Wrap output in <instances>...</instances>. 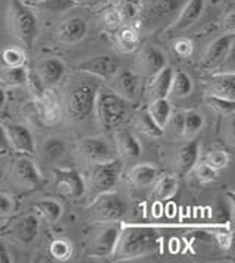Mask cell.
<instances>
[{
	"instance_id": "8d00e7d4",
	"label": "cell",
	"mask_w": 235,
	"mask_h": 263,
	"mask_svg": "<svg viewBox=\"0 0 235 263\" xmlns=\"http://www.w3.org/2000/svg\"><path fill=\"white\" fill-rule=\"evenodd\" d=\"M74 0H40L37 3H34V6L37 9L43 12H50V13H62V12L68 11L71 8H74Z\"/></svg>"
},
{
	"instance_id": "f6af8a7d",
	"label": "cell",
	"mask_w": 235,
	"mask_h": 263,
	"mask_svg": "<svg viewBox=\"0 0 235 263\" xmlns=\"http://www.w3.org/2000/svg\"><path fill=\"white\" fill-rule=\"evenodd\" d=\"M103 24H105V27L109 28V30H118L124 21H122V18H121V15H119V12L118 9H110V11H107L105 15H103Z\"/></svg>"
},
{
	"instance_id": "8fae6325",
	"label": "cell",
	"mask_w": 235,
	"mask_h": 263,
	"mask_svg": "<svg viewBox=\"0 0 235 263\" xmlns=\"http://www.w3.org/2000/svg\"><path fill=\"white\" fill-rule=\"evenodd\" d=\"M6 137L9 141V147L21 155L32 156L35 153V143L32 133L22 124H8L5 126Z\"/></svg>"
},
{
	"instance_id": "4dcf8cb0",
	"label": "cell",
	"mask_w": 235,
	"mask_h": 263,
	"mask_svg": "<svg viewBox=\"0 0 235 263\" xmlns=\"http://www.w3.org/2000/svg\"><path fill=\"white\" fill-rule=\"evenodd\" d=\"M192 91V80L188 74H185L184 71H173L171 81V88H169V95L175 99H182L187 96L191 95Z\"/></svg>"
},
{
	"instance_id": "4316f807",
	"label": "cell",
	"mask_w": 235,
	"mask_h": 263,
	"mask_svg": "<svg viewBox=\"0 0 235 263\" xmlns=\"http://www.w3.org/2000/svg\"><path fill=\"white\" fill-rule=\"evenodd\" d=\"M66 155V143L61 137H49L40 146V156L46 162H59Z\"/></svg>"
},
{
	"instance_id": "f5cc1de1",
	"label": "cell",
	"mask_w": 235,
	"mask_h": 263,
	"mask_svg": "<svg viewBox=\"0 0 235 263\" xmlns=\"http://www.w3.org/2000/svg\"><path fill=\"white\" fill-rule=\"evenodd\" d=\"M225 22H226V25L229 27V30H232V28H234V12L232 11L229 12V15L225 18Z\"/></svg>"
},
{
	"instance_id": "f35d334b",
	"label": "cell",
	"mask_w": 235,
	"mask_h": 263,
	"mask_svg": "<svg viewBox=\"0 0 235 263\" xmlns=\"http://www.w3.org/2000/svg\"><path fill=\"white\" fill-rule=\"evenodd\" d=\"M204 163H207L209 166H212L216 171L224 169L229 165V155L225 150H210L206 155Z\"/></svg>"
},
{
	"instance_id": "44dd1931",
	"label": "cell",
	"mask_w": 235,
	"mask_h": 263,
	"mask_svg": "<svg viewBox=\"0 0 235 263\" xmlns=\"http://www.w3.org/2000/svg\"><path fill=\"white\" fill-rule=\"evenodd\" d=\"M204 9V0H188L185 3V6L181 9V13L178 16V20L175 24L171 25V30L173 31H182L190 28L195 22L199 21V18L202 16Z\"/></svg>"
},
{
	"instance_id": "7dc6e473",
	"label": "cell",
	"mask_w": 235,
	"mask_h": 263,
	"mask_svg": "<svg viewBox=\"0 0 235 263\" xmlns=\"http://www.w3.org/2000/svg\"><path fill=\"white\" fill-rule=\"evenodd\" d=\"M13 211V201L9 196L6 194H0V218L6 216Z\"/></svg>"
},
{
	"instance_id": "7bdbcfd3",
	"label": "cell",
	"mask_w": 235,
	"mask_h": 263,
	"mask_svg": "<svg viewBox=\"0 0 235 263\" xmlns=\"http://www.w3.org/2000/svg\"><path fill=\"white\" fill-rule=\"evenodd\" d=\"M173 52L177 53L180 58H190L194 52V44L190 39L181 37L173 43Z\"/></svg>"
},
{
	"instance_id": "d590c367",
	"label": "cell",
	"mask_w": 235,
	"mask_h": 263,
	"mask_svg": "<svg viewBox=\"0 0 235 263\" xmlns=\"http://www.w3.org/2000/svg\"><path fill=\"white\" fill-rule=\"evenodd\" d=\"M49 253L54 260L65 262L72 256V242L68 241L66 238H57L50 244Z\"/></svg>"
},
{
	"instance_id": "3957f363",
	"label": "cell",
	"mask_w": 235,
	"mask_h": 263,
	"mask_svg": "<svg viewBox=\"0 0 235 263\" xmlns=\"http://www.w3.org/2000/svg\"><path fill=\"white\" fill-rule=\"evenodd\" d=\"M8 22L13 37L18 39L27 49H31L38 34V22L35 13L21 0H11Z\"/></svg>"
},
{
	"instance_id": "db71d44e",
	"label": "cell",
	"mask_w": 235,
	"mask_h": 263,
	"mask_svg": "<svg viewBox=\"0 0 235 263\" xmlns=\"http://www.w3.org/2000/svg\"><path fill=\"white\" fill-rule=\"evenodd\" d=\"M75 3H78V2H93V0H74Z\"/></svg>"
},
{
	"instance_id": "ee69618b",
	"label": "cell",
	"mask_w": 235,
	"mask_h": 263,
	"mask_svg": "<svg viewBox=\"0 0 235 263\" xmlns=\"http://www.w3.org/2000/svg\"><path fill=\"white\" fill-rule=\"evenodd\" d=\"M27 85L31 88L32 95L35 96L37 99H40L43 91L46 90V85L43 84V81L40 80V77L37 72H30L28 71V80H27Z\"/></svg>"
},
{
	"instance_id": "9c48e42d",
	"label": "cell",
	"mask_w": 235,
	"mask_h": 263,
	"mask_svg": "<svg viewBox=\"0 0 235 263\" xmlns=\"http://www.w3.org/2000/svg\"><path fill=\"white\" fill-rule=\"evenodd\" d=\"M235 42V34L229 31L228 34H224L218 39H214L206 49L203 56V66L207 69H213L218 68L219 65L226 61V58L229 56V53L232 50V46Z\"/></svg>"
},
{
	"instance_id": "52a82bcc",
	"label": "cell",
	"mask_w": 235,
	"mask_h": 263,
	"mask_svg": "<svg viewBox=\"0 0 235 263\" xmlns=\"http://www.w3.org/2000/svg\"><path fill=\"white\" fill-rule=\"evenodd\" d=\"M180 6V0H147L140 6V21L144 28H156L171 20Z\"/></svg>"
},
{
	"instance_id": "d6a6232c",
	"label": "cell",
	"mask_w": 235,
	"mask_h": 263,
	"mask_svg": "<svg viewBox=\"0 0 235 263\" xmlns=\"http://www.w3.org/2000/svg\"><path fill=\"white\" fill-rule=\"evenodd\" d=\"M147 110H149L150 116L153 118V121L161 126L162 129H165V126L168 124V119L172 114V106L171 102L168 100V97L151 100Z\"/></svg>"
},
{
	"instance_id": "1f68e13d",
	"label": "cell",
	"mask_w": 235,
	"mask_h": 263,
	"mask_svg": "<svg viewBox=\"0 0 235 263\" xmlns=\"http://www.w3.org/2000/svg\"><path fill=\"white\" fill-rule=\"evenodd\" d=\"M204 126V116L197 110H185L182 115V137L192 138Z\"/></svg>"
},
{
	"instance_id": "603a6c76",
	"label": "cell",
	"mask_w": 235,
	"mask_h": 263,
	"mask_svg": "<svg viewBox=\"0 0 235 263\" xmlns=\"http://www.w3.org/2000/svg\"><path fill=\"white\" fill-rule=\"evenodd\" d=\"M38 218L35 215H27L12 227V235L22 244H31L38 235Z\"/></svg>"
},
{
	"instance_id": "8992f818",
	"label": "cell",
	"mask_w": 235,
	"mask_h": 263,
	"mask_svg": "<svg viewBox=\"0 0 235 263\" xmlns=\"http://www.w3.org/2000/svg\"><path fill=\"white\" fill-rule=\"evenodd\" d=\"M99 87L94 84L76 85L68 96V114L74 121H84L94 112Z\"/></svg>"
},
{
	"instance_id": "7a4b0ae2",
	"label": "cell",
	"mask_w": 235,
	"mask_h": 263,
	"mask_svg": "<svg viewBox=\"0 0 235 263\" xmlns=\"http://www.w3.org/2000/svg\"><path fill=\"white\" fill-rule=\"evenodd\" d=\"M94 112L99 124L109 131L121 125L128 118L131 105L127 99L115 93L113 90L102 88L97 91Z\"/></svg>"
},
{
	"instance_id": "83f0119b",
	"label": "cell",
	"mask_w": 235,
	"mask_h": 263,
	"mask_svg": "<svg viewBox=\"0 0 235 263\" xmlns=\"http://www.w3.org/2000/svg\"><path fill=\"white\" fill-rule=\"evenodd\" d=\"M140 44V34L132 25H121L116 31V46L121 52H134Z\"/></svg>"
},
{
	"instance_id": "74e56055",
	"label": "cell",
	"mask_w": 235,
	"mask_h": 263,
	"mask_svg": "<svg viewBox=\"0 0 235 263\" xmlns=\"http://www.w3.org/2000/svg\"><path fill=\"white\" fill-rule=\"evenodd\" d=\"M206 103L221 115H232L235 110V100H228L216 96H206Z\"/></svg>"
},
{
	"instance_id": "f1b7e54d",
	"label": "cell",
	"mask_w": 235,
	"mask_h": 263,
	"mask_svg": "<svg viewBox=\"0 0 235 263\" xmlns=\"http://www.w3.org/2000/svg\"><path fill=\"white\" fill-rule=\"evenodd\" d=\"M34 211L38 213L47 223H56L62 218L64 208L59 201L52 200V199H44V200L37 201L34 204Z\"/></svg>"
},
{
	"instance_id": "6da1fadb",
	"label": "cell",
	"mask_w": 235,
	"mask_h": 263,
	"mask_svg": "<svg viewBox=\"0 0 235 263\" xmlns=\"http://www.w3.org/2000/svg\"><path fill=\"white\" fill-rule=\"evenodd\" d=\"M159 246L154 230L146 227H129L119 232L113 256L122 260H132L149 254Z\"/></svg>"
},
{
	"instance_id": "e0dca14e",
	"label": "cell",
	"mask_w": 235,
	"mask_h": 263,
	"mask_svg": "<svg viewBox=\"0 0 235 263\" xmlns=\"http://www.w3.org/2000/svg\"><path fill=\"white\" fill-rule=\"evenodd\" d=\"M88 32V25L81 16L66 18L57 28V37L64 44H76L86 39Z\"/></svg>"
},
{
	"instance_id": "f546056e",
	"label": "cell",
	"mask_w": 235,
	"mask_h": 263,
	"mask_svg": "<svg viewBox=\"0 0 235 263\" xmlns=\"http://www.w3.org/2000/svg\"><path fill=\"white\" fill-rule=\"evenodd\" d=\"M156 185L153 190V196L158 199V200H168L172 199L180 189V182L177 177H173L171 174H166L163 175L158 181H154Z\"/></svg>"
},
{
	"instance_id": "7402d4cb",
	"label": "cell",
	"mask_w": 235,
	"mask_h": 263,
	"mask_svg": "<svg viewBox=\"0 0 235 263\" xmlns=\"http://www.w3.org/2000/svg\"><path fill=\"white\" fill-rule=\"evenodd\" d=\"M115 147L121 156L127 159H139L143 152L139 138L128 129H118L115 133Z\"/></svg>"
},
{
	"instance_id": "ac0fdd59",
	"label": "cell",
	"mask_w": 235,
	"mask_h": 263,
	"mask_svg": "<svg viewBox=\"0 0 235 263\" xmlns=\"http://www.w3.org/2000/svg\"><path fill=\"white\" fill-rule=\"evenodd\" d=\"M137 63L144 74L147 77H153L154 74H158L162 68L166 66V56L158 46L149 44L140 52Z\"/></svg>"
},
{
	"instance_id": "484cf974",
	"label": "cell",
	"mask_w": 235,
	"mask_h": 263,
	"mask_svg": "<svg viewBox=\"0 0 235 263\" xmlns=\"http://www.w3.org/2000/svg\"><path fill=\"white\" fill-rule=\"evenodd\" d=\"M159 175V169L150 163H139L129 171V181L137 187H150Z\"/></svg>"
},
{
	"instance_id": "c3c4849f",
	"label": "cell",
	"mask_w": 235,
	"mask_h": 263,
	"mask_svg": "<svg viewBox=\"0 0 235 263\" xmlns=\"http://www.w3.org/2000/svg\"><path fill=\"white\" fill-rule=\"evenodd\" d=\"M11 254L8 252V249H6V246H5V242L0 241V263H11Z\"/></svg>"
},
{
	"instance_id": "5bb4252c",
	"label": "cell",
	"mask_w": 235,
	"mask_h": 263,
	"mask_svg": "<svg viewBox=\"0 0 235 263\" xmlns=\"http://www.w3.org/2000/svg\"><path fill=\"white\" fill-rule=\"evenodd\" d=\"M37 107H38L40 119L43 121L44 124L53 125L56 122H59L61 118H62L61 99L49 87H46L42 97L37 99Z\"/></svg>"
},
{
	"instance_id": "d4e9b609",
	"label": "cell",
	"mask_w": 235,
	"mask_h": 263,
	"mask_svg": "<svg viewBox=\"0 0 235 263\" xmlns=\"http://www.w3.org/2000/svg\"><path fill=\"white\" fill-rule=\"evenodd\" d=\"M172 75H173V69L171 66H165L158 74L151 77V83H150L149 87L150 100H158V99L168 97L169 88H171Z\"/></svg>"
},
{
	"instance_id": "4fadbf2b",
	"label": "cell",
	"mask_w": 235,
	"mask_h": 263,
	"mask_svg": "<svg viewBox=\"0 0 235 263\" xmlns=\"http://www.w3.org/2000/svg\"><path fill=\"white\" fill-rule=\"evenodd\" d=\"M13 177L22 187L28 190L38 189L43 184V177L38 168L34 165L31 159L25 158V156L16 159L13 165Z\"/></svg>"
},
{
	"instance_id": "f907efd6",
	"label": "cell",
	"mask_w": 235,
	"mask_h": 263,
	"mask_svg": "<svg viewBox=\"0 0 235 263\" xmlns=\"http://www.w3.org/2000/svg\"><path fill=\"white\" fill-rule=\"evenodd\" d=\"M6 148H9V141H8V137H6L5 128L0 125V150H6Z\"/></svg>"
},
{
	"instance_id": "d6986e66",
	"label": "cell",
	"mask_w": 235,
	"mask_h": 263,
	"mask_svg": "<svg viewBox=\"0 0 235 263\" xmlns=\"http://www.w3.org/2000/svg\"><path fill=\"white\" fill-rule=\"evenodd\" d=\"M65 71H66V66L61 59L47 58V59H43L38 62L35 72L38 74L40 80L43 81L46 87H52L62 80Z\"/></svg>"
},
{
	"instance_id": "9a60e30c",
	"label": "cell",
	"mask_w": 235,
	"mask_h": 263,
	"mask_svg": "<svg viewBox=\"0 0 235 263\" xmlns=\"http://www.w3.org/2000/svg\"><path fill=\"white\" fill-rule=\"evenodd\" d=\"M80 152L91 163L106 162V160H110V159L115 158L112 147L109 146V143H107L106 140L102 137L84 138L80 143Z\"/></svg>"
},
{
	"instance_id": "836d02e7",
	"label": "cell",
	"mask_w": 235,
	"mask_h": 263,
	"mask_svg": "<svg viewBox=\"0 0 235 263\" xmlns=\"http://www.w3.org/2000/svg\"><path fill=\"white\" fill-rule=\"evenodd\" d=\"M2 80L11 87H24L28 80V69L22 66H6L2 72Z\"/></svg>"
},
{
	"instance_id": "816d5d0a",
	"label": "cell",
	"mask_w": 235,
	"mask_h": 263,
	"mask_svg": "<svg viewBox=\"0 0 235 263\" xmlns=\"http://www.w3.org/2000/svg\"><path fill=\"white\" fill-rule=\"evenodd\" d=\"M6 100H8V97H6V91H5V88H3L2 84H0V110L6 106Z\"/></svg>"
},
{
	"instance_id": "cb8c5ba5",
	"label": "cell",
	"mask_w": 235,
	"mask_h": 263,
	"mask_svg": "<svg viewBox=\"0 0 235 263\" xmlns=\"http://www.w3.org/2000/svg\"><path fill=\"white\" fill-rule=\"evenodd\" d=\"M207 95L235 100V75L234 72L213 77L207 87Z\"/></svg>"
},
{
	"instance_id": "9f6ffc18",
	"label": "cell",
	"mask_w": 235,
	"mask_h": 263,
	"mask_svg": "<svg viewBox=\"0 0 235 263\" xmlns=\"http://www.w3.org/2000/svg\"><path fill=\"white\" fill-rule=\"evenodd\" d=\"M37 2H40V0H32V5H34V3H37Z\"/></svg>"
},
{
	"instance_id": "6f0895ef",
	"label": "cell",
	"mask_w": 235,
	"mask_h": 263,
	"mask_svg": "<svg viewBox=\"0 0 235 263\" xmlns=\"http://www.w3.org/2000/svg\"><path fill=\"white\" fill-rule=\"evenodd\" d=\"M0 156H2V152H0Z\"/></svg>"
},
{
	"instance_id": "2e32d148",
	"label": "cell",
	"mask_w": 235,
	"mask_h": 263,
	"mask_svg": "<svg viewBox=\"0 0 235 263\" xmlns=\"http://www.w3.org/2000/svg\"><path fill=\"white\" fill-rule=\"evenodd\" d=\"M119 232L121 230L118 227H107L103 231L99 232V235L90 246V256L96 259H105L112 256L115 252Z\"/></svg>"
},
{
	"instance_id": "ffe728a7",
	"label": "cell",
	"mask_w": 235,
	"mask_h": 263,
	"mask_svg": "<svg viewBox=\"0 0 235 263\" xmlns=\"http://www.w3.org/2000/svg\"><path fill=\"white\" fill-rule=\"evenodd\" d=\"M200 141L199 140H190L187 141L184 146H182L177 156H175V160H177V166L180 169L181 174H188L191 172L194 166L197 165V160H199V156H200Z\"/></svg>"
},
{
	"instance_id": "5b68a950",
	"label": "cell",
	"mask_w": 235,
	"mask_h": 263,
	"mask_svg": "<svg viewBox=\"0 0 235 263\" xmlns=\"http://www.w3.org/2000/svg\"><path fill=\"white\" fill-rule=\"evenodd\" d=\"M90 212L94 215V219L97 221L113 223L125 218L128 204L119 194L106 191L94 197V201L90 206Z\"/></svg>"
},
{
	"instance_id": "11a10c76",
	"label": "cell",
	"mask_w": 235,
	"mask_h": 263,
	"mask_svg": "<svg viewBox=\"0 0 235 263\" xmlns=\"http://www.w3.org/2000/svg\"><path fill=\"white\" fill-rule=\"evenodd\" d=\"M109 2H112V3H119V2H122V0H109Z\"/></svg>"
},
{
	"instance_id": "60d3db41",
	"label": "cell",
	"mask_w": 235,
	"mask_h": 263,
	"mask_svg": "<svg viewBox=\"0 0 235 263\" xmlns=\"http://www.w3.org/2000/svg\"><path fill=\"white\" fill-rule=\"evenodd\" d=\"M25 59V52L18 47H8L2 53V61L6 66H22Z\"/></svg>"
},
{
	"instance_id": "30bf717a",
	"label": "cell",
	"mask_w": 235,
	"mask_h": 263,
	"mask_svg": "<svg viewBox=\"0 0 235 263\" xmlns=\"http://www.w3.org/2000/svg\"><path fill=\"white\" fill-rule=\"evenodd\" d=\"M76 69L84 74L94 75L102 80H112V77L116 74L119 69V63L115 58L107 54L93 56L87 61H83L76 65Z\"/></svg>"
},
{
	"instance_id": "ba28073f",
	"label": "cell",
	"mask_w": 235,
	"mask_h": 263,
	"mask_svg": "<svg viewBox=\"0 0 235 263\" xmlns=\"http://www.w3.org/2000/svg\"><path fill=\"white\" fill-rule=\"evenodd\" d=\"M54 189L66 199H80L86 194V181L78 171L71 168L53 169Z\"/></svg>"
},
{
	"instance_id": "ab89813d",
	"label": "cell",
	"mask_w": 235,
	"mask_h": 263,
	"mask_svg": "<svg viewBox=\"0 0 235 263\" xmlns=\"http://www.w3.org/2000/svg\"><path fill=\"white\" fill-rule=\"evenodd\" d=\"M116 9L124 22L134 21L135 18H139L140 6L135 2H132V0H122V2H119Z\"/></svg>"
},
{
	"instance_id": "7c38bea8",
	"label": "cell",
	"mask_w": 235,
	"mask_h": 263,
	"mask_svg": "<svg viewBox=\"0 0 235 263\" xmlns=\"http://www.w3.org/2000/svg\"><path fill=\"white\" fill-rule=\"evenodd\" d=\"M112 81H113L115 93L122 96L128 102L139 99L141 93V78L135 72L128 69H122V71L118 69L116 74L112 77Z\"/></svg>"
},
{
	"instance_id": "277c9868",
	"label": "cell",
	"mask_w": 235,
	"mask_h": 263,
	"mask_svg": "<svg viewBox=\"0 0 235 263\" xmlns=\"http://www.w3.org/2000/svg\"><path fill=\"white\" fill-rule=\"evenodd\" d=\"M122 174V162L113 158L106 162L93 163L88 172V184L93 196L110 191L116 185Z\"/></svg>"
},
{
	"instance_id": "e575fe53",
	"label": "cell",
	"mask_w": 235,
	"mask_h": 263,
	"mask_svg": "<svg viewBox=\"0 0 235 263\" xmlns=\"http://www.w3.org/2000/svg\"><path fill=\"white\" fill-rule=\"evenodd\" d=\"M137 128H139L143 134H146V136L153 138H161L165 134V129H162L161 126L153 121V118L150 116L149 110H144L143 114H140L137 116Z\"/></svg>"
},
{
	"instance_id": "681fc988",
	"label": "cell",
	"mask_w": 235,
	"mask_h": 263,
	"mask_svg": "<svg viewBox=\"0 0 235 263\" xmlns=\"http://www.w3.org/2000/svg\"><path fill=\"white\" fill-rule=\"evenodd\" d=\"M218 242L222 249H229L231 246V235L229 234H219L218 235Z\"/></svg>"
},
{
	"instance_id": "b9f144b4",
	"label": "cell",
	"mask_w": 235,
	"mask_h": 263,
	"mask_svg": "<svg viewBox=\"0 0 235 263\" xmlns=\"http://www.w3.org/2000/svg\"><path fill=\"white\" fill-rule=\"evenodd\" d=\"M195 171V179L202 184H207V182H212L214 179L218 178V171L213 169L212 166H209L207 163H200L199 166H194Z\"/></svg>"
},
{
	"instance_id": "bcb514c9",
	"label": "cell",
	"mask_w": 235,
	"mask_h": 263,
	"mask_svg": "<svg viewBox=\"0 0 235 263\" xmlns=\"http://www.w3.org/2000/svg\"><path fill=\"white\" fill-rule=\"evenodd\" d=\"M182 115L184 112H177V114H171L168 124L165 128H169L173 136H181L182 137Z\"/></svg>"
}]
</instances>
